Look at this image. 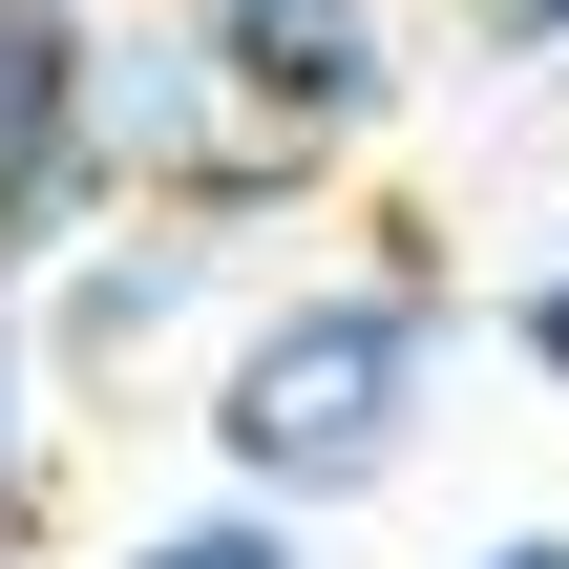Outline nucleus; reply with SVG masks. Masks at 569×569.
Returning <instances> with one entry per match:
<instances>
[{
    "instance_id": "f257e3e1",
    "label": "nucleus",
    "mask_w": 569,
    "mask_h": 569,
    "mask_svg": "<svg viewBox=\"0 0 569 569\" xmlns=\"http://www.w3.org/2000/svg\"><path fill=\"white\" fill-rule=\"evenodd\" d=\"M443 380H465V296H443L422 232H380V253H296V274H253V296L211 317L190 443H211L232 507L338 528V507H380V486L443 443Z\"/></svg>"
},
{
    "instance_id": "f03ea898",
    "label": "nucleus",
    "mask_w": 569,
    "mask_h": 569,
    "mask_svg": "<svg viewBox=\"0 0 569 569\" xmlns=\"http://www.w3.org/2000/svg\"><path fill=\"white\" fill-rule=\"evenodd\" d=\"M84 127H106V211H169V232H211V253H253V232H317V148H274L211 63H190V21L169 0H106V84H84Z\"/></svg>"
},
{
    "instance_id": "7ed1b4c3",
    "label": "nucleus",
    "mask_w": 569,
    "mask_h": 569,
    "mask_svg": "<svg viewBox=\"0 0 569 569\" xmlns=\"http://www.w3.org/2000/svg\"><path fill=\"white\" fill-rule=\"evenodd\" d=\"M190 21V63L274 127V148H317V169H359L401 106H422V0H169Z\"/></svg>"
},
{
    "instance_id": "20e7f679",
    "label": "nucleus",
    "mask_w": 569,
    "mask_h": 569,
    "mask_svg": "<svg viewBox=\"0 0 569 569\" xmlns=\"http://www.w3.org/2000/svg\"><path fill=\"white\" fill-rule=\"evenodd\" d=\"M253 296V253H211V232H169V211H106V232H63L42 274H21V317H42V380L63 401H106V380H148L190 317H232Z\"/></svg>"
},
{
    "instance_id": "39448f33",
    "label": "nucleus",
    "mask_w": 569,
    "mask_h": 569,
    "mask_svg": "<svg viewBox=\"0 0 569 569\" xmlns=\"http://www.w3.org/2000/svg\"><path fill=\"white\" fill-rule=\"evenodd\" d=\"M84 84H106V0H0V296H21L63 232H106V127H84Z\"/></svg>"
},
{
    "instance_id": "423d86ee",
    "label": "nucleus",
    "mask_w": 569,
    "mask_h": 569,
    "mask_svg": "<svg viewBox=\"0 0 569 569\" xmlns=\"http://www.w3.org/2000/svg\"><path fill=\"white\" fill-rule=\"evenodd\" d=\"M63 380H42V317L0 296V549H42V507H63Z\"/></svg>"
},
{
    "instance_id": "0eeeda50",
    "label": "nucleus",
    "mask_w": 569,
    "mask_h": 569,
    "mask_svg": "<svg viewBox=\"0 0 569 569\" xmlns=\"http://www.w3.org/2000/svg\"><path fill=\"white\" fill-rule=\"evenodd\" d=\"M106 569H317V528H296V507H232V486H190V507H148Z\"/></svg>"
},
{
    "instance_id": "6e6552de",
    "label": "nucleus",
    "mask_w": 569,
    "mask_h": 569,
    "mask_svg": "<svg viewBox=\"0 0 569 569\" xmlns=\"http://www.w3.org/2000/svg\"><path fill=\"white\" fill-rule=\"evenodd\" d=\"M443 42H465V84H549L569 63V0H443Z\"/></svg>"
},
{
    "instance_id": "1a4fd4ad",
    "label": "nucleus",
    "mask_w": 569,
    "mask_h": 569,
    "mask_svg": "<svg viewBox=\"0 0 569 569\" xmlns=\"http://www.w3.org/2000/svg\"><path fill=\"white\" fill-rule=\"evenodd\" d=\"M486 338H507V380H528V401H569V253H528V274L486 296Z\"/></svg>"
},
{
    "instance_id": "9d476101",
    "label": "nucleus",
    "mask_w": 569,
    "mask_h": 569,
    "mask_svg": "<svg viewBox=\"0 0 569 569\" xmlns=\"http://www.w3.org/2000/svg\"><path fill=\"white\" fill-rule=\"evenodd\" d=\"M465 569H569V528H486V549H465Z\"/></svg>"
},
{
    "instance_id": "9b49d317",
    "label": "nucleus",
    "mask_w": 569,
    "mask_h": 569,
    "mask_svg": "<svg viewBox=\"0 0 569 569\" xmlns=\"http://www.w3.org/2000/svg\"><path fill=\"white\" fill-rule=\"evenodd\" d=\"M0 569H42V549H0Z\"/></svg>"
}]
</instances>
